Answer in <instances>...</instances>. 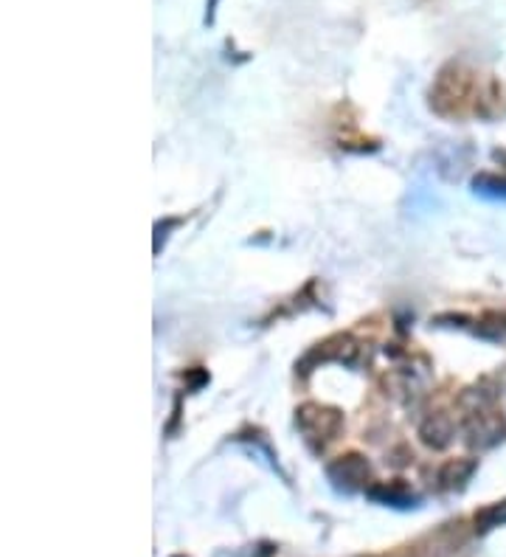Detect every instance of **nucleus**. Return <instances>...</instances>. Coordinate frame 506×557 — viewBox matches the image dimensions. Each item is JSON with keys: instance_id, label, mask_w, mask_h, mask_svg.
Here are the masks:
<instances>
[{"instance_id": "f257e3e1", "label": "nucleus", "mask_w": 506, "mask_h": 557, "mask_svg": "<svg viewBox=\"0 0 506 557\" xmlns=\"http://www.w3.org/2000/svg\"><path fill=\"white\" fill-rule=\"evenodd\" d=\"M298 425L307 434V440H332L341 425V417L337 411H326L321 406H304L301 414H298Z\"/></svg>"}, {"instance_id": "f03ea898", "label": "nucleus", "mask_w": 506, "mask_h": 557, "mask_svg": "<svg viewBox=\"0 0 506 557\" xmlns=\"http://www.w3.org/2000/svg\"><path fill=\"white\" fill-rule=\"evenodd\" d=\"M369 479V465H366L363 456H344V459H337L335 465L330 468V482L335 487L344 490H355Z\"/></svg>"}, {"instance_id": "7ed1b4c3", "label": "nucleus", "mask_w": 506, "mask_h": 557, "mask_svg": "<svg viewBox=\"0 0 506 557\" xmlns=\"http://www.w3.org/2000/svg\"><path fill=\"white\" fill-rule=\"evenodd\" d=\"M504 523H506V502L493 504V507H486V510H481L479 516H476V527H479L481 532L504 527Z\"/></svg>"}, {"instance_id": "20e7f679", "label": "nucleus", "mask_w": 506, "mask_h": 557, "mask_svg": "<svg viewBox=\"0 0 506 557\" xmlns=\"http://www.w3.org/2000/svg\"><path fill=\"white\" fill-rule=\"evenodd\" d=\"M472 470H476V462H451L442 473V482H445V487H456V484L461 487L472 476Z\"/></svg>"}]
</instances>
